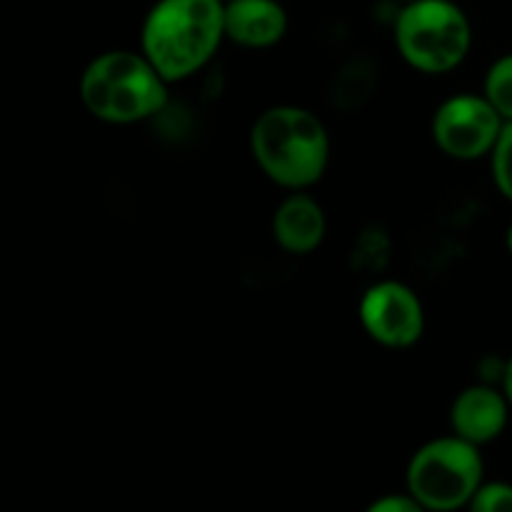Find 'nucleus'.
I'll return each mask as SVG.
<instances>
[{
  "mask_svg": "<svg viewBox=\"0 0 512 512\" xmlns=\"http://www.w3.org/2000/svg\"><path fill=\"white\" fill-rule=\"evenodd\" d=\"M225 38V0H158L145 15L140 45L168 83L190 78Z\"/></svg>",
  "mask_w": 512,
  "mask_h": 512,
  "instance_id": "nucleus-1",
  "label": "nucleus"
},
{
  "mask_svg": "<svg viewBox=\"0 0 512 512\" xmlns=\"http://www.w3.org/2000/svg\"><path fill=\"white\" fill-rule=\"evenodd\" d=\"M255 163L273 183L305 190L323 178L330 138L323 120L300 105H275L260 113L250 130Z\"/></svg>",
  "mask_w": 512,
  "mask_h": 512,
  "instance_id": "nucleus-2",
  "label": "nucleus"
},
{
  "mask_svg": "<svg viewBox=\"0 0 512 512\" xmlns=\"http://www.w3.org/2000/svg\"><path fill=\"white\" fill-rule=\"evenodd\" d=\"M80 100L93 118L128 125L153 118L168 103V80L145 53L110 50L80 75Z\"/></svg>",
  "mask_w": 512,
  "mask_h": 512,
  "instance_id": "nucleus-3",
  "label": "nucleus"
},
{
  "mask_svg": "<svg viewBox=\"0 0 512 512\" xmlns=\"http://www.w3.org/2000/svg\"><path fill=\"white\" fill-rule=\"evenodd\" d=\"M395 45L420 73H450L468 58L473 28L453 0H408L395 20Z\"/></svg>",
  "mask_w": 512,
  "mask_h": 512,
  "instance_id": "nucleus-4",
  "label": "nucleus"
},
{
  "mask_svg": "<svg viewBox=\"0 0 512 512\" xmlns=\"http://www.w3.org/2000/svg\"><path fill=\"white\" fill-rule=\"evenodd\" d=\"M483 485V458L478 445L460 435L425 443L408 465V493L423 510H455L470 505Z\"/></svg>",
  "mask_w": 512,
  "mask_h": 512,
  "instance_id": "nucleus-5",
  "label": "nucleus"
},
{
  "mask_svg": "<svg viewBox=\"0 0 512 512\" xmlns=\"http://www.w3.org/2000/svg\"><path fill=\"white\" fill-rule=\"evenodd\" d=\"M505 120L485 95L460 93L433 115V140L455 160H478L493 153Z\"/></svg>",
  "mask_w": 512,
  "mask_h": 512,
  "instance_id": "nucleus-6",
  "label": "nucleus"
},
{
  "mask_svg": "<svg viewBox=\"0 0 512 512\" xmlns=\"http://www.w3.org/2000/svg\"><path fill=\"white\" fill-rule=\"evenodd\" d=\"M360 323L385 348H410L423 338L425 310L418 295L398 280H383L365 290Z\"/></svg>",
  "mask_w": 512,
  "mask_h": 512,
  "instance_id": "nucleus-7",
  "label": "nucleus"
},
{
  "mask_svg": "<svg viewBox=\"0 0 512 512\" xmlns=\"http://www.w3.org/2000/svg\"><path fill=\"white\" fill-rule=\"evenodd\" d=\"M510 400L505 390L490 388V385H470L455 398L450 408V425L453 433L465 438L473 445L493 443L508 425Z\"/></svg>",
  "mask_w": 512,
  "mask_h": 512,
  "instance_id": "nucleus-8",
  "label": "nucleus"
},
{
  "mask_svg": "<svg viewBox=\"0 0 512 512\" xmlns=\"http://www.w3.org/2000/svg\"><path fill=\"white\" fill-rule=\"evenodd\" d=\"M288 33V13L278 0L225 3V38L245 48H270Z\"/></svg>",
  "mask_w": 512,
  "mask_h": 512,
  "instance_id": "nucleus-9",
  "label": "nucleus"
},
{
  "mask_svg": "<svg viewBox=\"0 0 512 512\" xmlns=\"http://www.w3.org/2000/svg\"><path fill=\"white\" fill-rule=\"evenodd\" d=\"M328 220L318 200L305 193H293L278 205L273 215V235L283 250L293 255L313 253L325 238Z\"/></svg>",
  "mask_w": 512,
  "mask_h": 512,
  "instance_id": "nucleus-10",
  "label": "nucleus"
},
{
  "mask_svg": "<svg viewBox=\"0 0 512 512\" xmlns=\"http://www.w3.org/2000/svg\"><path fill=\"white\" fill-rule=\"evenodd\" d=\"M485 98L495 105L503 120H512V53L495 60L485 78Z\"/></svg>",
  "mask_w": 512,
  "mask_h": 512,
  "instance_id": "nucleus-11",
  "label": "nucleus"
},
{
  "mask_svg": "<svg viewBox=\"0 0 512 512\" xmlns=\"http://www.w3.org/2000/svg\"><path fill=\"white\" fill-rule=\"evenodd\" d=\"M373 83H375L373 68H368L365 63H355L350 65L348 70L340 73L338 93H335V98H338V103H343L345 108H353V105L363 103V100L368 98L370 90H373Z\"/></svg>",
  "mask_w": 512,
  "mask_h": 512,
  "instance_id": "nucleus-12",
  "label": "nucleus"
},
{
  "mask_svg": "<svg viewBox=\"0 0 512 512\" xmlns=\"http://www.w3.org/2000/svg\"><path fill=\"white\" fill-rule=\"evenodd\" d=\"M490 158H493L495 185L505 198L512 200V120H508L500 130V138Z\"/></svg>",
  "mask_w": 512,
  "mask_h": 512,
  "instance_id": "nucleus-13",
  "label": "nucleus"
},
{
  "mask_svg": "<svg viewBox=\"0 0 512 512\" xmlns=\"http://www.w3.org/2000/svg\"><path fill=\"white\" fill-rule=\"evenodd\" d=\"M470 508L475 512H512V485L483 483L475 490Z\"/></svg>",
  "mask_w": 512,
  "mask_h": 512,
  "instance_id": "nucleus-14",
  "label": "nucleus"
},
{
  "mask_svg": "<svg viewBox=\"0 0 512 512\" xmlns=\"http://www.w3.org/2000/svg\"><path fill=\"white\" fill-rule=\"evenodd\" d=\"M418 510H423V505H420L410 493L408 495L388 493L370 505V512H418Z\"/></svg>",
  "mask_w": 512,
  "mask_h": 512,
  "instance_id": "nucleus-15",
  "label": "nucleus"
},
{
  "mask_svg": "<svg viewBox=\"0 0 512 512\" xmlns=\"http://www.w3.org/2000/svg\"><path fill=\"white\" fill-rule=\"evenodd\" d=\"M503 390H505V395H508V400H510V405H512V360L508 363V368H505Z\"/></svg>",
  "mask_w": 512,
  "mask_h": 512,
  "instance_id": "nucleus-16",
  "label": "nucleus"
},
{
  "mask_svg": "<svg viewBox=\"0 0 512 512\" xmlns=\"http://www.w3.org/2000/svg\"><path fill=\"white\" fill-rule=\"evenodd\" d=\"M508 250H510V255H512V225L508 228Z\"/></svg>",
  "mask_w": 512,
  "mask_h": 512,
  "instance_id": "nucleus-17",
  "label": "nucleus"
},
{
  "mask_svg": "<svg viewBox=\"0 0 512 512\" xmlns=\"http://www.w3.org/2000/svg\"><path fill=\"white\" fill-rule=\"evenodd\" d=\"M225 3H230V0H225Z\"/></svg>",
  "mask_w": 512,
  "mask_h": 512,
  "instance_id": "nucleus-18",
  "label": "nucleus"
},
{
  "mask_svg": "<svg viewBox=\"0 0 512 512\" xmlns=\"http://www.w3.org/2000/svg\"><path fill=\"white\" fill-rule=\"evenodd\" d=\"M405 3H408V0H405Z\"/></svg>",
  "mask_w": 512,
  "mask_h": 512,
  "instance_id": "nucleus-19",
  "label": "nucleus"
}]
</instances>
